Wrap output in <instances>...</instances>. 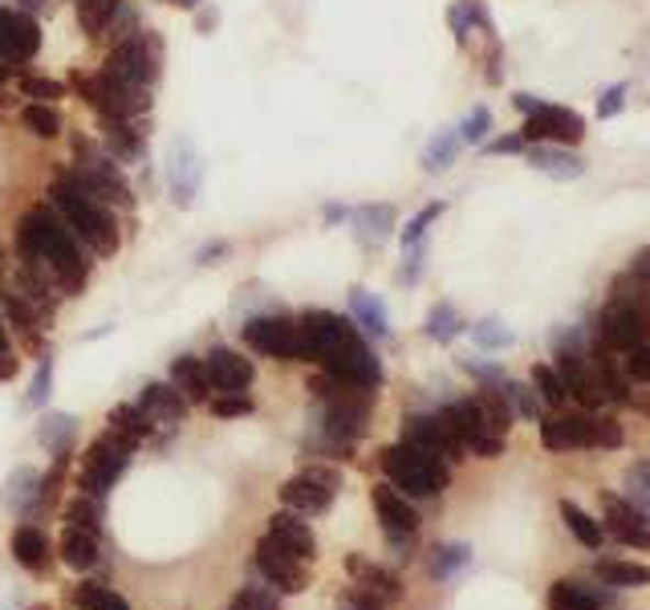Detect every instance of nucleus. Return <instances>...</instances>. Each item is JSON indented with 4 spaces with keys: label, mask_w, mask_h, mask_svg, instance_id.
I'll use <instances>...</instances> for the list:
<instances>
[{
    "label": "nucleus",
    "mask_w": 650,
    "mask_h": 610,
    "mask_svg": "<svg viewBox=\"0 0 650 610\" xmlns=\"http://www.w3.org/2000/svg\"><path fill=\"white\" fill-rule=\"evenodd\" d=\"M74 607L78 610H131V602H126L119 590H110V586L81 582L78 590H74Z\"/></svg>",
    "instance_id": "58836bf2"
},
{
    "label": "nucleus",
    "mask_w": 650,
    "mask_h": 610,
    "mask_svg": "<svg viewBox=\"0 0 650 610\" xmlns=\"http://www.w3.org/2000/svg\"><path fill=\"white\" fill-rule=\"evenodd\" d=\"M488 131H492V110L476 107L464 119V127H460V143H484V134H488Z\"/></svg>",
    "instance_id": "864d4df0"
},
{
    "label": "nucleus",
    "mask_w": 650,
    "mask_h": 610,
    "mask_svg": "<svg viewBox=\"0 0 650 610\" xmlns=\"http://www.w3.org/2000/svg\"><path fill=\"white\" fill-rule=\"evenodd\" d=\"M561 518H565V525H570V533H573V537H577V542L585 545V549H597V545H602V537H606V530H602V521L590 518V513H585L582 504L561 501Z\"/></svg>",
    "instance_id": "e433bc0d"
},
{
    "label": "nucleus",
    "mask_w": 650,
    "mask_h": 610,
    "mask_svg": "<svg viewBox=\"0 0 650 610\" xmlns=\"http://www.w3.org/2000/svg\"><path fill=\"white\" fill-rule=\"evenodd\" d=\"M49 204H54V213L66 220L69 232L86 244V252H93V257H114V252H119V220H114V208H107L102 199H93L69 172H62L54 184H49Z\"/></svg>",
    "instance_id": "7ed1b4c3"
},
{
    "label": "nucleus",
    "mask_w": 650,
    "mask_h": 610,
    "mask_svg": "<svg viewBox=\"0 0 650 610\" xmlns=\"http://www.w3.org/2000/svg\"><path fill=\"white\" fill-rule=\"evenodd\" d=\"M175 4H184V9H196L199 0H175Z\"/></svg>",
    "instance_id": "338daca9"
},
{
    "label": "nucleus",
    "mask_w": 650,
    "mask_h": 610,
    "mask_svg": "<svg viewBox=\"0 0 650 610\" xmlns=\"http://www.w3.org/2000/svg\"><path fill=\"white\" fill-rule=\"evenodd\" d=\"M602 509H606V530H610L614 542L635 545V549H650V513H642L626 497H610V492L602 497Z\"/></svg>",
    "instance_id": "6ab92c4d"
},
{
    "label": "nucleus",
    "mask_w": 650,
    "mask_h": 610,
    "mask_svg": "<svg viewBox=\"0 0 650 610\" xmlns=\"http://www.w3.org/2000/svg\"><path fill=\"white\" fill-rule=\"evenodd\" d=\"M467 562H472V549H467L464 542H448V545H436V549L427 554V570H431L436 582H443V578H452L455 570H464Z\"/></svg>",
    "instance_id": "f704fd0d"
},
{
    "label": "nucleus",
    "mask_w": 650,
    "mask_h": 610,
    "mask_svg": "<svg viewBox=\"0 0 650 610\" xmlns=\"http://www.w3.org/2000/svg\"><path fill=\"white\" fill-rule=\"evenodd\" d=\"M455 155H460V134L455 131H443L431 139V146L423 151V167L427 172H443V167H452Z\"/></svg>",
    "instance_id": "a18cd8bd"
},
{
    "label": "nucleus",
    "mask_w": 650,
    "mask_h": 610,
    "mask_svg": "<svg viewBox=\"0 0 650 610\" xmlns=\"http://www.w3.org/2000/svg\"><path fill=\"white\" fill-rule=\"evenodd\" d=\"M354 225H359V232L366 240H383L390 232V225H395V208L390 204H366V208L354 213Z\"/></svg>",
    "instance_id": "a19ab883"
},
{
    "label": "nucleus",
    "mask_w": 650,
    "mask_h": 610,
    "mask_svg": "<svg viewBox=\"0 0 650 610\" xmlns=\"http://www.w3.org/2000/svg\"><path fill=\"white\" fill-rule=\"evenodd\" d=\"M41 480H45V477H41L33 465H21L13 477H9V484H4V504L13 509L16 518H21V513H29L33 504H41Z\"/></svg>",
    "instance_id": "7c9ffc66"
},
{
    "label": "nucleus",
    "mask_w": 650,
    "mask_h": 610,
    "mask_svg": "<svg viewBox=\"0 0 650 610\" xmlns=\"http://www.w3.org/2000/svg\"><path fill=\"white\" fill-rule=\"evenodd\" d=\"M492 155H508V151H525V134H513V139H496L488 146Z\"/></svg>",
    "instance_id": "052dcab7"
},
{
    "label": "nucleus",
    "mask_w": 650,
    "mask_h": 610,
    "mask_svg": "<svg viewBox=\"0 0 650 610\" xmlns=\"http://www.w3.org/2000/svg\"><path fill=\"white\" fill-rule=\"evenodd\" d=\"M635 273H638V277H647V281H650V249H642V252L635 257Z\"/></svg>",
    "instance_id": "680f3d73"
},
{
    "label": "nucleus",
    "mask_w": 650,
    "mask_h": 610,
    "mask_svg": "<svg viewBox=\"0 0 650 610\" xmlns=\"http://www.w3.org/2000/svg\"><path fill=\"white\" fill-rule=\"evenodd\" d=\"M427 338H436V342H455V334L464 330V318L455 314V305L439 302L431 314H427Z\"/></svg>",
    "instance_id": "37998d69"
},
{
    "label": "nucleus",
    "mask_w": 650,
    "mask_h": 610,
    "mask_svg": "<svg viewBox=\"0 0 650 610\" xmlns=\"http://www.w3.org/2000/svg\"><path fill=\"white\" fill-rule=\"evenodd\" d=\"M244 346L253 355H265V359L277 362H301L306 359V338H301V322L285 318V314H261V318H249L244 330H240Z\"/></svg>",
    "instance_id": "1a4fd4ad"
},
{
    "label": "nucleus",
    "mask_w": 650,
    "mask_h": 610,
    "mask_svg": "<svg viewBox=\"0 0 650 610\" xmlns=\"http://www.w3.org/2000/svg\"><path fill=\"white\" fill-rule=\"evenodd\" d=\"M496 386H500V395H505L508 412L513 415H520V420H537V415H541V399H537L532 386L513 383V379H500Z\"/></svg>",
    "instance_id": "ea45409f"
},
{
    "label": "nucleus",
    "mask_w": 650,
    "mask_h": 610,
    "mask_svg": "<svg viewBox=\"0 0 650 610\" xmlns=\"http://www.w3.org/2000/svg\"><path fill=\"white\" fill-rule=\"evenodd\" d=\"M558 371H561V379H565V391H570L582 407H606V403H610L606 374H602V362H597V346H582V342H573V338H561Z\"/></svg>",
    "instance_id": "6e6552de"
},
{
    "label": "nucleus",
    "mask_w": 650,
    "mask_h": 610,
    "mask_svg": "<svg viewBox=\"0 0 650 610\" xmlns=\"http://www.w3.org/2000/svg\"><path fill=\"white\" fill-rule=\"evenodd\" d=\"M297 322H301L309 362H318L321 371L342 379V383L366 386V391L383 386V362L374 359L366 334L354 322L342 318V314H330V309H309Z\"/></svg>",
    "instance_id": "f03ea898"
},
{
    "label": "nucleus",
    "mask_w": 650,
    "mask_h": 610,
    "mask_svg": "<svg viewBox=\"0 0 650 610\" xmlns=\"http://www.w3.org/2000/svg\"><path fill=\"white\" fill-rule=\"evenodd\" d=\"M57 549H62V562H66L69 570H90L93 562H98V554H102L98 549V533L78 530V525H66Z\"/></svg>",
    "instance_id": "c85d7f7f"
},
{
    "label": "nucleus",
    "mask_w": 650,
    "mask_h": 610,
    "mask_svg": "<svg viewBox=\"0 0 650 610\" xmlns=\"http://www.w3.org/2000/svg\"><path fill=\"white\" fill-rule=\"evenodd\" d=\"M529 167H537L541 175H553V179H577V175H585V160L565 151V146H532Z\"/></svg>",
    "instance_id": "cd10ccee"
},
{
    "label": "nucleus",
    "mask_w": 650,
    "mask_h": 610,
    "mask_svg": "<svg viewBox=\"0 0 650 610\" xmlns=\"http://www.w3.org/2000/svg\"><path fill=\"white\" fill-rule=\"evenodd\" d=\"M253 566H256V574H261V578L277 590V595H301V590L309 586L306 562L293 554V549H285L273 533H265V537L256 542Z\"/></svg>",
    "instance_id": "f8f14e48"
},
{
    "label": "nucleus",
    "mask_w": 650,
    "mask_h": 610,
    "mask_svg": "<svg viewBox=\"0 0 650 610\" xmlns=\"http://www.w3.org/2000/svg\"><path fill=\"white\" fill-rule=\"evenodd\" d=\"M172 386L187 403H208L212 399V383H208V367L199 355H179L172 362Z\"/></svg>",
    "instance_id": "393cba45"
},
{
    "label": "nucleus",
    "mask_w": 650,
    "mask_h": 610,
    "mask_svg": "<svg viewBox=\"0 0 650 610\" xmlns=\"http://www.w3.org/2000/svg\"><path fill=\"white\" fill-rule=\"evenodd\" d=\"M443 213V204H427L423 213L415 216L411 225H407V232H403V249H415V244H423V237H427V225L436 220V216Z\"/></svg>",
    "instance_id": "5fc2aeb1"
},
{
    "label": "nucleus",
    "mask_w": 650,
    "mask_h": 610,
    "mask_svg": "<svg viewBox=\"0 0 650 610\" xmlns=\"http://www.w3.org/2000/svg\"><path fill=\"white\" fill-rule=\"evenodd\" d=\"M472 338H476V346H484V350H505V346H513V330H505L496 318H484L472 326Z\"/></svg>",
    "instance_id": "de8ad7c7"
},
{
    "label": "nucleus",
    "mask_w": 650,
    "mask_h": 610,
    "mask_svg": "<svg viewBox=\"0 0 650 610\" xmlns=\"http://www.w3.org/2000/svg\"><path fill=\"white\" fill-rule=\"evenodd\" d=\"M49 391H54V359H49V355H41L37 374H33V383H29L25 403H29V407H41V403L49 399Z\"/></svg>",
    "instance_id": "09e8293b"
},
{
    "label": "nucleus",
    "mask_w": 650,
    "mask_h": 610,
    "mask_svg": "<svg viewBox=\"0 0 650 610\" xmlns=\"http://www.w3.org/2000/svg\"><path fill=\"white\" fill-rule=\"evenodd\" d=\"M45 4H49V0H16V9H21V13H29V17H37Z\"/></svg>",
    "instance_id": "e2e57ef3"
},
{
    "label": "nucleus",
    "mask_w": 650,
    "mask_h": 610,
    "mask_svg": "<svg viewBox=\"0 0 650 610\" xmlns=\"http://www.w3.org/2000/svg\"><path fill=\"white\" fill-rule=\"evenodd\" d=\"M199 179H203V160L191 139H175L172 160H167V184H172V196L179 208H191L199 192Z\"/></svg>",
    "instance_id": "aec40b11"
},
{
    "label": "nucleus",
    "mask_w": 650,
    "mask_h": 610,
    "mask_svg": "<svg viewBox=\"0 0 650 610\" xmlns=\"http://www.w3.org/2000/svg\"><path fill=\"white\" fill-rule=\"evenodd\" d=\"M21 94L33 98V102H49V107H54L57 98L66 94V86L54 81V78H21Z\"/></svg>",
    "instance_id": "8fccbe9b"
},
{
    "label": "nucleus",
    "mask_w": 650,
    "mask_h": 610,
    "mask_svg": "<svg viewBox=\"0 0 650 610\" xmlns=\"http://www.w3.org/2000/svg\"><path fill=\"white\" fill-rule=\"evenodd\" d=\"M345 570H350V578H354V586H362L366 595H374L378 602H398L403 598V582H398V574H390L386 566H378V562H371V557L362 554H350L345 557Z\"/></svg>",
    "instance_id": "4be33fe9"
},
{
    "label": "nucleus",
    "mask_w": 650,
    "mask_h": 610,
    "mask_svg": "<svg viewBox=\"0 0 650 610\" xmlns=\"http://www.w3.org/2000/svg\"><path fill=\"white\" fill-rule=\"evenodd\" d=\"M626 489L635 492L638 501L650 504V460H638V465L626 472Z\"/></svg>",
    "instance_id": "13d9d810"
},
{
    "label": "nucleus",
    "mask_w": 650,
    "mask_h": 610,
    "mask_svg": "<svg viewBox=\"0 0 650 610\" xmlns=\"http://www.w3.org/2000/svg\"><path fill=\"white\" fill-rule=\"evenodd\" d=\"M0 314H4V326L21 338V346L25 350H33V355H41L45 350V318H41L37 309L21 297L16 290H0Z\"/></svg>",
    "instance_id": "412c9836"
},
{
    "label": "nucleus",
    "mask_w": 650,
    "mask_h": 610,
    "mask_svg": "<svg viewBox=\"0 0 650 610\" xmlns=\"http://www.w3.org/2000/svg\"><path fill=\"white\" fill-rule=\"evenodd\" d=\"M374 513L383 521V533L390 545H407L419 530V509L411 504V497H403L395 484H374L371 489Z\"/></svg>",
    "instance_id": "2eb2a0df"
},
{
    "label": "nucleus",
    "mask_w": 650,
    "mask_h": 610,
    "mask_svg": "<svg viewBox=\"0 0 650 610\" xmlns=\"http://www.w3.org/2000/svg\"><path fill=\"white\" fill-rule=\"evenodd\" d=\"M623 86H614V90H606V102H602V107H597V115H602V119H610L614 110H623Z\"/></svg>",
    "instance_id": "bf43d9fd"
},
{
    "label": "nucleus",
    "mask_w": 650,
    "mask_h": 610,
    "mask_svg": "<svg viewBox=\"0 0 650 610\" xmlns=\"http://www.w3.org/2000/svg\"><path fill=\"white\" fill-rule=\"evenodd\" d=\"M549 610H602V590L577 578H561L549 586Z\"/></svg>",
    "instance_id": "c756f323"
},
{
    "label": "nucleus",
    "mask_w": 650,
    "mask_h": 610,
    "mask_svg": "<svg viewBox=\"0 0 650 610\" xmlns=\"http://www.w3.org/2000/svg\"><path fill=\"white\" fill-rule=\"evenodd\" d=\"M203 367H208V383H212L216 395H249V386L256 379L253 359H244L228 346H216L212 355H203Z\"/></svg>",
    "instance_id": "f3484780"
},
{
    "label": "nucleus",
    "mask_w": 650,
    "mask_h": 610,
    "mask_svg": "<svg viewBox=\"0 0 650 610\" xmlns=\"http://www.w3.org/2000/svg\"><path fill=\"white\" fill-rule=\"evenodd\" d=\"M41 54V29L37 17L21 9H0V57L9 66H25Z\"/></svg>",
    "instance_id": "dca6fc26"
},
{
    "label": "nucleus",
    "mask_w": 650,
    "mask_h": 610,
    "mask_svg": "<svg viewBox=\"0 0 650 610\" xmlns=\"http://www.w3.org/2000/svg\"><path fill=\"white\" fill-rule=\"evenodd\" d=\"M159 66H163V45L159 37H151V33H131V37H122L107 57V74L119 81H131V86H146V90H155V81H159Z\"/></svg>",
    "instance_id": "9d476101"
},
{
    "label": "nucleus",
    "mask_w": 650,
    "mask_h": 610,
    "mask_svg": "<svg viewBox=\"0 0 650 610\" xmlns=\"http://www.w3.org/2000/svg\"><path fill=\"white\" fill-rule=\"evenodd\" d=\"M338 489H342V477H338V468H326V465H309L301 468L293 480H285L277 489L280 504L289 509V513H326L333 504V497H338Z\"/></svg>",
    "instance_id": "9b49d317"
},
{
    "label": "nucleus",
    "mask_w": 650,
    "mask_h": 610,
    "mask_svg": "<svg viewBox=\"0 0 650 610\" xmlns=\"http://www.w3.org/2000/svg\"><path fill=\"white\" fill-rule=\"evenodd\" d=\"M594 578L606 586H650V566H635V562H597Z\"/></svg>",
    "instance_id": "4c0bfd02"
},
{
    "label": "nucleus",
    "mask_w": 650,
    "mask_h": 610,
    "mask_svg": "<svg viewBox=\"0 0 650 610\" xmlns=\"http://www.w3.org/2000/svg\"><path fill=\"white\" fill-rule=\"evenodd\" d=\"M212 415H224V420H232V415H253V399L249 395H216Z\"/></svg>",
    "instance_id": "4d7b16f0"
},
{
    "label": "nucleus",
    "mask_w": 650,
    "mask_h": 610,
    "mask_svg": "<svg viewBox=\"0 0 650 610\" xmlns=\"http://www.w3.org/2000/svg\"><path fill=\"white\" fill-rule=\"evenodd\" d=\"M74 436H78V420H74L69 412H49L37 424L41 448H49L54 456H62V451L74 448Z\"/></svg>",
    "instance_id": "473e14b6"
},
{
    "label": "nucleus",
    "mask_w": 650,
    "mask_h": 610,
    "mask_svg": "<svg viewBox=\"0 0 650 610\" xmlns=\"http://www.w3.org/2000/svg\"><path fill=\"white\" fill-rule=\"evenodd\" d=\"M29 610H49V607H29Z\"/></svg>",
    "instance_id": "774afa93"
},
{
    "label": "nucleus",
    "mask_w": 650,
    "mask_h": 610,
    "mask_svg": "<svg viewBox=\"0 0 650 610\" xmlns=\"http://www.w3.org/2000/svg\"><path fill=\"white\" fill-rule=\"evenodd\" d=\"M119 13H122V0H78V25H81V33H90V37L107 33L110 21Z\"/></svg>",
    "instance_id": "c9c22d12"
},
{
    "label": "nucleus",
    "mask_w": 650,
    "mask_h": 610,
    "mask_svg": "<svg viewBox=\"0 0 650 610\" xmlns=\"http://www.w3.org/2000/svg\"><path fill=\"white\" fill-rule=\"evenodd\" d=\"M647 326L650 322L642 318V309H635L623 297H614L602 309V318H597V342L606 346V350H614V355H626V350L647 342Z\"/></svg>",
    "instance_id": "4468645a"
},
{
    "label": "nucleus",
    "mask_w": 650,
    "mask_h": 610,
    "mask_svg": "<svg viewBox=\"0 0 650 610\" xmlns=\"http://www.w3.org/2000/svg\"><path fill=\"white\" fill-rule=\"evenodd\" d=\"M21 119H25V127L37 139H57L62 134V115H57V107H49V102H29L25 110H21Z\"/></svg>",
    "instance_id": "c03bdc74"
},
{
    "label": "nucleus",
    "mask_w": 650,
    "mask_h": 610,
    "mask_svg": "<svg viewBox=\"0 0 650 610\" xmlns=\"http://www.w3.org/2000/svg\"><path fill=\"white\" fill-rule=\"evenodd\" d=\"M383 472L386 484H395L403 497L411 501H427V497H439L452 480V468L448 460H439L431 451L411 448V444H395V448L383 451Z\"/></svg>",
    "instance_id": "20e7f679"
},
{
    "label": "nucleus",
    "mask_w": 650,
    "mask_h": 610,
    "mask_svg": "<svg viewBox=\"0 0 650 610\" xmlns=\"http://www.w3.org/2000/svg\"><path fill=\"white\" fill-rule=\"evenodd\" d=\"M268 533H273V537H277L285 549H293V554L301 557V562H313V557H318V537H313V530H309V525L297 518V513H289V509L268 518Z\"/></svg>",
    "instance_id": "b1692460"
},
{
    "label": "nucleus",
    "mask_w": 650,
    "mask_h": 610,
    "mask_svg": "<svg viewBox=\"0 0 650 610\" xmlns=\"http://www.w3.org/2000/svg\"><path fill=\"white\" fill-rule=\"evenodd\" d=\"M16 257H21V269H29L49 290H62L69 297L90 281L86 244L69 232L66 220L54 213V204H37V208H29L21 216V225H16Z\"/></svg>",
    "instance_id": "f257e3e1"
},
{
    "label": "nucleus",
    "mask_w": 650,
    "mask_h": 610,
    "mask_svg": "<svg viewBox=\"0 0 650 610\" xmlns=\"http://www.w3.org/2000/svg\"><path fill=\"white\" fill-rule=\"evenodd\" d=\"M403 444L423 448L439 460H460L464 444L452 436V427L443 424V415H407L403 420Z\"/></svg>",
    "instance_id": "a211bd4d"
},
{
    "label": "nucleus",
    "mask_w": 650,
    "mask_h": 610,
    "mask_svg": "<svg viewBox=\"0 0 650 610\" xmlns=\"http://www.w3.org/2000/svg\"><path fill=\"white\" fill-rule=\"evenodd\" d=\"M228 244H216V249H203V265H212V257H224Z\"/></svg>",
    "instance_id": "0e129e2a"
},
{
    "label": "nucleus",
    "mask_w": 650,
    "mask_h": 610,
    "mask_svg": "<svg viewBox=\"0 0 650 610\" xmlns=\"http://www.w3.org/2000/svg\"><path fill=\"white\" fill-rule=\"evenodd\" d=\"M107 131V155L119 163H134L143 155V131H134L131 119H102Z\"/></svg>",
    "instance_id": "2f4dec72"
},
{
    "label": "nucleus",
    "mask_w": 650,
    "mask_h": 610,
    "mask_svg": "<svg viewBox=\"0 0 650 610\" xmlns=\"http://www.w3.org/2000/svg\"><path fill=\"white\" fill-rule=\"evenodd\" d=\"M131 456H134V444L119 436V432H110L107 436H98L86 448L81 456V468H78V489L81 497H93V501H102L122 477H126V468H131Z\"/></svg>",
    "instance_id": "423d86ee"
},
{
    "label": "nucleus",
    "mask_w": 650,
    "mask_h": 610,
    "mask_svg": "<svg viewBox=\"0 0 650 610\" xmlns=\"http://www.w3.org/2000/svg\"><path fill=\"white\" fill-rule=\"evenodd\" d=\"M228 610H280L277 598L268 595V590H256V586H244L240 595H232Z\"/></svg>",
    "instance_id": "603ef678"
},
{
    "label": "nucleus",
    "mask_w": 650,
    "mask_h": 610,
    "mask_svg": "<svg viewBox=\"0 0 650 610\" xmlns=\"http://www.w3.org/2000/svg\"><path fill=\"white\" fill-rule=\"evenodd\" d=\"M623 427L602 415H549V420H541V444L549 451L623 448Z\"/></svg>",
    "instance_id": "0eeeda50"
},
{
    "label": "nucleus",
    "mask_w": 650,
    "mask_h": 610,
    "mask_svg": "<svg viewBox=\"0 0 650 610\" xmlns=\"http://www.w3.org/2000/svg\"><path fill=\"white\" fill-rule=\"evenodd\" d=\"M350 322L359 326L366 338H386L390 334V318H386V305L366 290L350 293Z\"/></svg>",
    "instance_id": "bb28decb"
},
{
    "label": "nucleus",
    "mask_w": 650,
    "mask_h": 610,
    "mask_svg": "<svg viewBox=\"0 0 650 610\" xmlns=\"http://www.w3.org/2000/svg\"><path fill=\"white\" fill-rule=\"evenodd\" d=\"M49 537L37 530V525H16L13 530V557H16V566L29 574H41L45 566H49Z\"/></svg>",
    "instance_id": "a878e982"
},
{
    "label": "nucleus",
    "mask_w": 650,
    "mask_h": 610,
    "mask_svg": "<svg viewBox=\"0 0 650 610\" xmlns=\"http://www.w3.org/2000/svg\"><path fill=\"white\" fill-rule=\"evenodd\" d=\"M107 424H110V432H119V436L126 439V444H134V448H139V444L155 432L139 403H119V407L107 415Z\"/></svg>",
    "instance_id": "72a5a7b5"
},
{
    "label": "nucleus",
    "mask_w": 650,
    "mask_h": 610,
    "mask_svg": "<svg viewBox=\"0 0 650 610\" xmlns=\"http://www.w3.org/2000/svg\"><path fill=\"white\" fill-rule=\"evenodd\" d=\"M16 371H21V359H16L13 342H9V326H4V314H0V383L16 379Z\"/></svg>",
    "instance_id": "6e6d98bb"
},
{
    "label": "nucleus",
    "mask_w": 650,
    "mask_h": 610,
    "mask_svg": "<svg viewBox=\"0 0 650 610\" xmlns=\"http://www.w3.org/2000/svg\"><path fill=\"white\" fill-rule=\"evenodd\" d=\"M532 391H537V399H541L544 407H561L565 399H570V391H565V379H561L558 367H537L532 371Z\"/></svg>",
    "instance_id": "79ce46f5"
},
{
    "label": "nucleus",
    "mask_w": 650,
    "mask_h": 610,
    "mask_svg": "<svg viewBox=\"0 0 650 610\" xmlns=\"http://www.w3.org/2000/svg\"><path fill=\"white\" fill-rule=\"evenodd\" d=\"M517 110L529 115L525 122V143L529 139H553V143H577L585 134V122L565 107H549V102H537L532 94H517Z\"/></svg>",
    "instance_id": "ddd939ff"
},
{
    "label": "nucleus",
    "mask_w": 650,
    "mask_h": 610,
    "mask_svg": "<svg viewBox=\"0 0 650 610\" xmlns=\"http://www.w3.org/2000/svg\"><path fill=\"white\" fill-rule=\"evenodd\" d=\"M623 371L630 383H650V346H635V350H626L623 355Z\"/></svg>",
    "instance_id": "3c124183"
},
{
    "label": "nucleus",
    "mask_w": 650,
    "mask_h": 610,
    "mask_svg": "<svg viewBox=\"0 0 650 610\" xmlns=\"http://www.w3.org/2000/svg\"><path fill=\"white\" fill-rule=\"evenodd\" d=\"M66 525L102 533V509H98V501H93V497H81V492H78V501L66 504Z\"/></svg>",
    "instance_id": "49530a36"
},
{
    "label": "nucleus",
    "mask_w": 650,
    "mask_h": 610,
    "mask_svg": "<svg viewBox=\"0 0 650 610\" xmlns=\"http://www.w3.org/2000/svg\"><path fill=\"white\" fill-rule=\"evenodd\" d=\"M9 78V62H4V57H0V81Z\"/></svg>",
    "instance_id": "69168bd1"
},
{
    "label": "nucleus",
    "mask_w": 650,
    "mask_h": 610,
    "mask_svg": "<svg viewBox=\"0 0 650 610\" xmlns=\"http://www.w3.org/2000/svg\"><path fill=\"white\" fill-rule=\"evenodd\" d=\"M69 175H74L93 199H102L107 208H122V213L134 208V192H131V184H126V175H122L119 160L93 151L86 139H78V146H74V167H69Z\"/></svg>",
    "instance_id": "39448f33"
},
{
    "label": "nucleus",
    "mask_w": 650,
    "mask_h": 610,
    "mask_svg": "<svg viewBox=\"0 0 650 610\" xmlns=\"http://www.w3.org/2000/svg\"><path fill=\"white\" fill-rule=\"evenodd\" d=\"M139 407L151 420V427H175L187 412V399L172 383H146L139 395Z\"/></svg>",
    "instance_id": "5701e85b"
}]
</instances>
